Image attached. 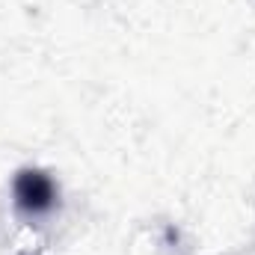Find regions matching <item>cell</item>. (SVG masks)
<instances>
[{
	"instance_id": "cell-1",
	"label": "cell",
	"mask_w": 255,
	"mask_h": 255,
	"mask_svg": "<svg viewBox=\"0 0 255 255\" xmlns=\"http://www.w3.org/2000/svg\"><path fill=\"white\" fill-rule=\"evenodd\" d=\"M54 199H57V187L45 172L24 169L15 178V202H18V208H24L30 214H39V211H48L54 205Z\"/></svg>"
}]
</instances>
